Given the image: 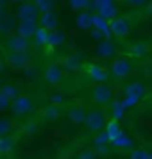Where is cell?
<instances>
[{
  "label": "cell",
  "instance_id": "cell-1",
  "mask_svg": "<svg viewBox=\"0 0 152 159\" xmlns=\"http://www.w3.org/2000/svg\"><path fill=\"white\" fill-rule=\"evenodd\" d=\"M147 93V88L141 82H129L127 86L123 88V104L129 106H136L138 102L141 100Z\"/></svg>",
  "mask_w": 152,
  "mask_h": 159
},
{
  "label": "cell",
  "instance_id": "cell-2",
  "mask_svg": "<svg viewBox=\"0 0 152 159\" xmlns=\"http://www.w3.org/2000/svg\"><path fill=\"white\" fill-rule=\"evenodd\" d=\"M91 100L97 106H109L111 102L115 100V91L113 88L106 84V82H99L97 86L91 89Z\"/></svg>",
  "mask_w": 152,
  "mask_h": 159
},
{
  "label": "cell",
  "instance_id": "cell-3",
  "mask_svg": "<svg viewBox=\"0 0 152 159\" xmlns=\"http://www.w3.org/2000/svg\"><path fill=\"white\" fill-rule=\"evenodd\" d=\"M106 125H108V118L106 115L102 113L100 109H91V111H88L86 115V120H84V127H86L90 132H100V130L106 129Z\"/></svg>",
  "mask_w": 152,
  "mask_h": 159
},
{
  "label": "cell",
  "instance_id": "cell-4",
  "mask_svg": "<svg viewBox=\"0 0 152 159\" xmlns=\"http://www.w3.org/2000/svg\"><path fill=\"white\" fill-rule=\"evenodd\" d=\"M109 72L116 79H127L132 73V65H131L129 59L125 57H115L109 65Z\"/></svg>",
  "mask_w": 152,
  "mask_h": 159
},
{
  "label": "cell",
  "instance_id": "cell-5",
  "mask_svg": "<svg viewBox=\"0 0 152 159\" xmlns=\"http://www.w3.org/2000/svg\"><path fill=\"white\" fill-rule=\"evenodd\" d=\"M41 15V11L38 9L36 2H29V0H25L22 2L18 9H16V16H18V20L20 22H27V20H38Z\"/></svg>",
  "mask_w": 152,
  "mask_h": 159
},
{
  "label": "cell",
  "instance_id": "cell-6",
  "mask_svg": "<svg viewBox=\"0 0 152 159\" xmlns=\"http://www.w3.org/2000/svg\"><path fill=\"white\" fill-rule=\"evenodd\" d=\"M11 111L15 116H27L32 111V98L27 95H18L11 102Z\"/></svg>",
  "mask_w": 152,
  "mask_h": 159
},
{
  "label": "cell",
  "instance_id": "cell-7",
  "mask_svg": "<svg viewBox=\"0 0 152 159\" xmlns=\"http://www.w3.org/2000/svg\"><path fill=\"white\" fill-rule=\"evenodd\" d=\"M6 61H7L9 68L15 70V72H22V70H25L30 65L29 52H11Z\"/></svg>",
  "mask_w": 152,
  "mask_h": 159
},
{
  "label": "cell",
  "instance_id": "cell-8",
  "mask_svg": "<svg viewBox=\"0 0 152 159\" xmlns=\"http://www.w3.org/2000/svg\"><path fill=\"white\" fill-rule=\"evenodd\" d=\"M109 27L115 38H125L131 32V22L123 16H116L113 20H109Z\"/></svg>",
  "mask_w": 152,
  "mask_h": 159
},
{
  "label": "cell",
  "instance_id": "cell-9",
  "mask_svg": "<svg viewBox=\"0 0 152 159\" xmlns=\"http://www.w3.org/2000/svg\"><path fill=\"white\" fill-rule=\"evenodd\" d=\"M43 79L45 82H48L50 86H56L63 80V68L58 63H50L47 65V68L43 70Z\"/></svg>",
  "mask_w": 152,
  "mask_h": 159
},
{
  "label": "cell",
  "instance_id": "cell-10",
  "mask_svg": "<svg viewBox=\"0 0 152 159\" xmlns=\"http://www.w3.org/2000/svg\"><path fill=\"white\" fill-rule=\"evenodd\" d=\"M6 47L9 48V52H29L30 50V41L27 38H22L20 34L7 38V43Z\"/></svg>",
  "mask_w": 152,
  "mask_h": 159
},
{
  "label": "cell",
  "instance_id": "cell-11",
  "mask_svg": "<svg viewBox=\"0 0 152 159\" xmlns=\"http://www.w3.org/2000/svg\"><path fill=\"white\" fill-rule=\"evenodd\" d=\"M86 72H88V75H90V79H93L95 82H106L108 77H109V73H111L106 66L97 65V63L88 65L86 66Z\"/></svg>",
  "mask_w": 152,
  "mask_h": 159
},
{
  "label": "cell",
  "instance_id": "cell-12",
  "mask_svg": "<svg viewBox=\"0 0 152 159\" xmlns=\"http://www.w3.org/2000/svg\"><path fill=\"white\" fill-rule=\"evenodd\" d=\"M39 29V22L38 20H27V22H20L18 27H16V34H20L22 38H34L36 30Z\"/></svg>",
  "mask_w": 152,
  "mask_h": 159
},
{
  "label": "cell",
  "instance_id": "cell-13",
  "mask_svg": "<svg viewBox=\"0 0 152 159\" xmlns=\"http://www.w3.org/2000/svg\"><path fill=\"white\" fill-rule=\"evenodd\" d=\"M82 66H84V59L79 54H70L63 59V68L68 72H79L82 70Z\"/></svg>",
  "mask_w": 152,
  "mask_h": 159
},
{
  "label": "cell",
  "instance_id": "cell-14",
  "mask_svg": "<svg viewBox=\"0 0 152 159\" xmlns=\"http://www.w3.org/2000/svg\"><path fill=\"white\" fill-rule=\"evenodd\" d=\"M86 115H88V111L82 107V106H72V107L66 111L68 120H70L72 123H75V125L84 123V120H86Z\"/></svg>",
  "mask_w": 152,
  "mask_h": 159
},
{
  "label": "cell",
  "instance_id": "cell-15",
  "mask_svg": "<svg viewBox=\"0 0 152 159\" xmlns=\"http://www.w3.org/2000/svg\"><path fill=\"white\" fill-rule=\"evenodd\" d=\"M38 22H39V25H41V27H45V29H48V30H56V29H58V25H59L58 15H56L54 11L41 13V15H39V18H38Z\"/></svg>",
  "mask_w": 152,
  "mask_h": 159
},
{
  "label": "cell",
  "instance_id": "cell-16",
  "mask_svg": "<svg viewBox=\"0 0 152 159\" xmlns=\"http://www.w3.org/2000/svg\"><path fill=\"white\" fill-rule=\"evenodd\" d=\"M93 18H95V13H90V11H81L77 18H75V23L81 30H90L93 29Z\"/></svg>",
  "mask_w": 152,
  "mask_h": 159
},
{
  "label": "cell",
  "instance_id": "cell-17",
  "mask_svg": "<svg viewBox=\"0 0 152 159\" xmlns=\"http://www.w3.org/2000/svg\"><path fill=\"white\" fill-rule=\"evenodd\" d=\"M41 115H43L45 120L56 122V120L61 118V115H63V107L58 106V104H48V106H45V107L41 109Z\"/></svg>",
  "mask_w": 152,
  "mask_h": 159
},
{
  "label": "cell",
  "instance_id": "cell-18",
  "mask_svg": "<svg viewBox=\"0 0 152 159\" xmlns=\"http://www.w3.org/2000/svg\"><path fill=\"white\" fill-rule=\"evenodd\" d=\"M97 54L100 56V57H113L116 54V47L115 43L111 41V39H102L99 47H97Z\"/></svg>",
  "mask_w": 152,
  "mask_h": 159
},
{
  "label": "cell",
  "instance_id": "cell-19",
  "mask_svg": "<svg viewBox=\"0 0 152 159\" xmlns=\"http://www.w3.org/2000/svg\"><path fill=\"white\" fill-rule=\"evenodd\" d=\"M115 148H120V150H127V148H132V139H131L125 132H120L115 139H111V143Z\"/></svg>",
  "mask_w": 152,
  "mask_h": 159
},
{
  "label": "cell",
  "instance_id": "cell-20",
  "mask_svg": "<svg viewBox=\"0 0 152 159\" xmlns=\"http://www.w3.org/2000/svg\"><path fill=\"white\" fill-rule=\"evenodd\" d=\"M48 36H50V30L39 25V29H38L36 34H34V45H36V47H47V45H48Z\"/></svg>",
  "mask_w": 152,
  "mask_h": 159
},
{
  "label": "cell",
  "instance_id": "cell-21",
  "mask_svg": "<svg viewBox=\"0 0 152 159\" xmlns=\"http://www.w3.org/2000/svg\"><path fill=\"white\" fill-rule=\"evenodd\" d=\"M109 106H111V115H113V118L122 120L123 116H125V109H127V106L123 104V100H113Z\"/></svg>",
  "mask_w": 152,
  "mask_h": 159
},
{
  "label": "cell",
  "instance_id": "cell-22",
  "mask_svg": "<svg viewBox=\"0 0 152 159\" xmlns=\"http://www.w3.org/2000/svg\"><path fill=\"white\" fill-rule=\"evenodd\" d=\"M65 32H61V30H50V36H48V45L47 47H59V45L65 43Z\"/></svg>",
  "mask_w": 152,
  "mask_h": 159
},
{
  "label": "cell",
  "instance_id": "cell-23",
  "mask_svg": "<svg viewBox=\"0 0 152 159\" xmlns=\"http://www.w3.org/2000/svg\"><path fill=\"white\" fill-rule=\"evenodd\" d=\"M15 148V138L13 136H0V154H9Z\"/></svg>",
  "mask_w": 152,
  "mask_h": 159
},
{
  "label": "cell",
  "instance_id": "cell-24",
  "mask_svg": "<svg viewBox=\"0 0 152 159\" xmlns=\"http://www.w3.org/2000/svg\"><path fill=\"white\" fill-rule=\"evenodd\" d=\"M129 54L132 56V57L140 59V57H143V56L149 54V47L143 45V43H136V45H132V47L129 48Z\"/></svg>",
  "mask_w": 152,
  "mask_h": 159
},
{
  "label": "cell",
  "instance_id": "cell-25",
  "mask_svg": "<svg viewBox=\"0 0 152 159\" xmlns=\"http://www.w3.org/2000/svg\"><path fill=\"white\" fill-rule=\"evenodd\" d=\"M109 143H111V138H109V134H108V130L106 129L95 134V138H93V145L95 147H99V145H109Z\"/></svg>",
  "mask_w": 152,
  "mask_h": 159
},
{
  "label": "cell",
  "instance_id": "cell-26",
  "mask_svg": "<svg viewBox=\"0 0 152 159\" xmlns=\"http://www.w3.org/2000/svg\"><path fill=\"white\" fill-rule=\"evenodd\" d=\"M106 130H108V134L111 139H115L120 132H122V129H120V125H118V120H111V122H108V125H106Z\"/></svg>",
  "mask_w": 152,
  "mask_h": 159
},
{
  "label": "cell",
  "instance_id": "cell-27",
  "mask_svg": "<svg viewBox=\"0 0 152 159\" xmlns=\"http://www.w3.org/2000/svg\"><path fill=\"white\" fill-rule=\"evenodd\" d=\"M97 13L100 16H104V18H108V20H113V18L118 16V7H116V4H115V6L104 7V9H100V11H97Z\"/></svg>",
  "mask_w": 152,
  "mask_h": 159
},
{
  "label": "cell",
  "instance_id": "cell-28",
  "mask_svg": "<svg viewBox=\"0 0 152 159\" xmlns=\"http://www.w3.org/2000/svg\"><path fill=\"white\" fill-rule=\"evenodd\" d=\"M91 6V0H70V7L73 11H86Z\"/></svg>",
  "mask_w": 152,
  "mask_h": 159
},
{
  "label": "cell",
  "instance_id": "cell-29",
  "mask_svg": "<svg viewBox=\"0 0 152 159\" xmlns=\"http://www.w3.org/2000/svg\"><path fill=\"white\" fill-rule=\"evenodd\" d=\"M34 2H36L38 9H39L41 13L54 11V6H56V2H54V0H34Z\"/></svg>",
  "mask_w": 152,
  "mask_h": 159
},
{
  "label": "cell",
  "instance_id": "cell-30",
  "mask_svg": "<svg viewBox=\"0 0 152 159\" xmlns=\"http://www.w3.org/2000/svg\"><path fill=\"white\" fill-rule=\"evenodd\" d=\"M2 93L7 95L9 98L13 100V98H16V97L20 95V91H18V88L13 86V84H4V86H2Z\"/></svg>",
  "mask_w": 152,
  "mask_h": 159
},
{
  "label": "cell",
  "instance_id": "cell-31",
  "mask_svg": "<svg viewBox=\"0 0 152 159\" xmlns=\"http://www.w3.org/2000/svg\"><path fill=\"white\" fill-rule=\"evenodd\" d=\"M13 129V122L7 118H0V136H7Z\"/></svg>",
  "mask_w": 152,
  "mask_h": 159
},
{
  "label": "cell",
  "instance_id": "cell-32",
  "mask_svg": "<svg viewBox=\"0 0 152 159\" xmlns=\"http://www.w3.org/2000/svg\"><path fill=\"white\" fill-rule=\"evenodd\" d=\"M97 150L95 148H84V150H81L79 154H77V157L75 159H97Z\"/></svg>",
  "mask_w": 152,
  "mask_h": 159
},
{
  "label": "cell",
  "instance_id": "cell-33",
  "mask_svg": "<svg viewBox=\"0 0 152 159\" xmlns=\"http://www.w3.org/2000/svg\"><path fill=\"white\" fill-rule=\"evenodd\" d=\"M131 159H150V152H147L145 148H134L131 152Z\"/></svg>",
  "mask_w": 152,
  "mask_h": 159
},
{
  "label": "cell",
  "instance_id": "cell-34",
  "mask_svg": "<svg viewBox=\"0 0 152 159\" xmlns=\"http://www.w3.org/2000/svg\"><path fill=\"white\" fill-rule=\"evenodd\" d=\"M91 6L95 7V11H100V9H104V7L115 6V0H93Z\"/></svg>",
  "mask_w": 152,
  "mask_h": 159
},
{
  "label": "cell",
  "instance_id": "cell-35",
  "mask_svg": "<svg viewBox=\"0 0 152 159\" xmlns=\"http://www.w3.org/2000/svg\"><path fill=\"white\" fill-rule=\"evenodd\" d=\"M11 98H9L7 95H4L2 91H0V111H7V109H11Z\"/></svg>",
  "mask_w": 152,
  "mask_h": 159
},
{
  "label": "cell",
  "instance_id": "cell-36",
  "mask_svg": "<svg viewBox=\"0 0 152 159\" xmlns=\"http://www.w3.org/2000/svg\"><path fill=\"white\" fill-rule=\"evenodd\" d=\"M48 100H50V104H58V106H61V104L65 102V95H61V93H52L50 97H48Z\"/></svg>",
  "mask_w": 152,
  "mask_h": 159
},
{
  "label": "cell",
  "instance_id": "cell-37",
  "mask_svg": "<svg viewBox=\"0 0 152 159\" xmlns=\"http://www.w3.org/2000/svg\"><path fill=\"white\" fill-rule=\"evenodd\" d=\"M25 132H27V134H32V136H34V134H38V132H39L38 123H34V122L27 123V125H25Z\"/></svg>",
  "mask_w": 152,
  "mask_h": 159
},
{
  "label": "cell",
  "instance_id": "cell-38",
  "mask_svg": "<svg viewBox=\"0 0 152 159\" xmlns=\"http://www.w3.org/2000/svg\"><path fill=\"white\" fill-rule=\"evenodd\" d=\"M95 150L99 156H108L109 154V147L108 145H99V147H95Z\"/></svg>",
  "mask_w": 152,
  "mask_h": 159
},
{
  "label": "cell",
  "instance_id": "cell-39",
  "mask_svg": "<svg viewBox=\"0 0 152 159\" xmlns=\"http://www.w3.org/2000/svg\"><path fill=\"white\" fill-rule=\"evenodd\" d=\"M91 38H93V39H100L102 41V38H104V39H106V36H104V32H102V30H99V29H91Z\"/></svg>",
  "mask_w": 152,
  "mask_h": 159
},
{
  "label": "cell",
  "instance_id": "cell-40",
  "mask_svg": "<svg viewBox=\"0 0 152 159\" xmlns=\"http://www.w3.org/2000/svg\"><path fill=\"white\" fill-rule=\"evenodd\" d=\"M129 6H134V7H138V6H143V4H147L149 0H125Z\"/></svg>",
  "mask_w": 152,
  "mask_h": 159
},
{
  "label": "cell",
  "instance_id": "cell-41",
  "mask_svg": "<svg viewBox=\"0 0 152 159\" xmlns=\"http://www.w3.org/2000/svg\"><path fill=\"white\" fill-rule=\"evenodd\" d=\"M147 13H149V15H152V0L147 4Z\"/></svg>",
  "mask_w": 152,
  "mask_h": 159
},
{
  "label": "cell",
  "instance_id": "cell-42",
  "mask_svg": "<svg viewBox=\"0 0 152 159\" xmlns=\"http://www.w3.org/2000/svg\"><path fill=\"white\" fill-rule=\"evenodd\" d=\"M11 2H16V4H22V2H25V0H11Z\"/></svg>",
  "mask_w": 152,
  "mask_h": 159
},
{
  "label": "cell",
  "instance_id": "cell-43",
  "mask_svg": "<svg viewBox=\"0 0 152 159\" xmlns=\"http://www.w3.org/2000/svg\"><path fill=\"white\" fill-rule=\"evenodd\" d=\"M2 86H4V84H2V80H0V91H2Z\"/></svg>",
  "mask_w": 152,
  "mask_h": 159
},
{
  "label": "cell",
  "instance_id": "cell-44",
  "mask_svg": "<svg viewBox=\"0 0 152 159\" xmlns=\"http://www.w3.org/2000/svg\"><path fill=\"white\" fill-rule=\"evenodd\" d=\"M0 70H2V65H0Z\"/></svg>",
  "mask_w": 152,
  "mask_h": 159
},
{
  "label": "cell",
  "instance_id": "cell-45",
  "mask_svg": "<svg viewBox=\"0 0 152 159\" xmlns=\"http://www.w3.org/2000/svg\"><path fill=\"white\" fill-rule=\"evenodd\" d=\"M150 159H152V154H150Z\"/></svg>",
  "mask_w": 152,
  "mask_h": 159
}]
</instances>
